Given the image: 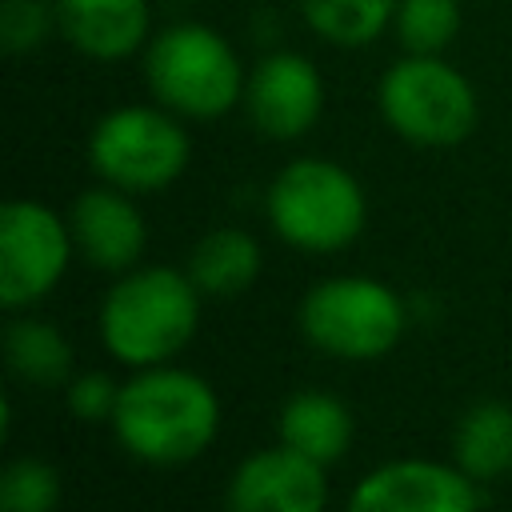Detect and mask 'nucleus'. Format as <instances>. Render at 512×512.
I'll return each mask as SVG.
<instances>
[{
    "mask_svg": "<svg viewBox=\"0 0 512 512\" xmlns=\"http://www.w3.org/2000/svg\"><path fill=\"white\" fill-rule=\"evenodd\" d=\"M112 432L120 448L144 464L196 460L220 432L216 388L184 368H140L128 384H120Z\"/></svg>",
    "mask_w": 512,
    "mask_h": 512,
    "instance_id": "f257e3e1",
    "label": "nucleus"
},
{
    "mask_svg": "<svg viewBox=\"0 0 512 512\" xmlns=\"http://www.w3.org/2000/svg\"><path fill=\"white\" fill-rule=\"evenodd\" d=\"M200 324V288L188 268H128L100 304L104 348L132 368L168 364Z\"/></svg>",
    "mask_w": 512,
    "mask_h": 512,
    "instance_id": "f03ea898",
    "label": "nucleus"
},
{
    "mask_svg": "<svg viewBox=\"0 0 512 512\" xmlns=\"http://www.w3.org/2000/svg\"><path fill=\"white\" fill-rule=\"evenodd\" d=\"M144 80L168 112L184 120H216L244 100L248 72L216 28L180 20L144 44Z\"/></svg>",
    "mask_w": 512,
    "mask_h": 512,
    "instance_id": "7ed1b4c3",
    "label": "nucleus"
},
{
    "mask_svg": "<svg viewBox=\"0 0 512 512\" xmlns=\"http://www.w3.org/2000/svg\"><path fill=\"white\" fill-rule=\"evenodd\" d=\"M264 212L284 244L300 252H340L360 236L368 200L344 164L300 156L272 176Z\"/></svg>",
    "mask_w": 512,
    "mask_h": 512,
    "instance_id": "20e7f679",
    "label": "nucleus"
},
{
    "mask_svg": "<svg viewBox=\"0 0 512 512\" xmlns=\"http://www.w3.org/2000/svg\"><path fill=\"white\" fill-rule=\"evenodd\" d=\"M384 124L420 148H452L472 136L480 120L476 88L444 56L404 52L376 84Z\"/></svg>",
    "mask_w": 512,
    "mask_h": 512,
    "instance_id": "39448f33",
    "label": "nucleus"
},
{
    "mask_svg": "<svg viewBox=\"0 0 512 512\" xmlns=\"http://www.w3.org/2000/svg\"><path fill=\"white\" fill-rule=\"evenodd\" d=\"M192 160V140L164 104H124L96 120L88 164L104 184L124 192H160Z\"/></svg>",
    "mask_w": 512,
    "mask_h": 512,
    "instance_id": "423d86ee",
    "label": "nucleus"
},
{
    "mask_svg": "<svg viewBox=\"0 0 512 512\" xmlns=\"http://www.w3.org/2000/svg\"><path fill=\"white\" fill-rule=\"evenodd\" d=\"M404 300L372 276H328L300 300V332L336 360H376L404 336Z\"/></svg>",
    "mask_w": 512,
    "mask_h": 512,
    "instance_id": "0eeeda50",
    "label": "nucleus"
},
{
    "mask_svg": "<svg viewBox=\"0 0 512 512\" xmlns=\"http://www.w3.org/2000/svg\"><path fill=\"white\" fill-rule=\"evenodd\" d=\"M72 228L40 200H8L0 208V304L28 308L48 296L68 260Z\"/></svg>",
    "mask_w": 512,
    "mask_h": 512,
    "instance_id": "6e6552de",
    "label": "nucleus"
},
{
    "mask_svg": "<svg viewBox=\"0 0 512 512\" xmlns=\"http://www.w3.org/2000/svg\"><path fill=\"white\" fill-rule=\"evenodd\" d=\"M348 512H480V496L456 464L388 460L360 476Z\"/></svg>",
    "mask_w": 512,
    "mask_h": 512,
    "instance_id": "1a4fd4ad",
    "label": "nucleus"
},
{
    "mask_svg": "<svg viewBox=\"0 0 512 512\" xmlns=\"http://www.w3.org/2000/svg\"><path fill=\"white\" fill-rule=\"evenodd\" d=\"M244 112L272 140L304 136L324 112L320 68L300 52H268L244 80Z\"/></svg>",
    "mask_w": 512,
    "mask_h": 512,
    "instance_id": "9d476101",
    "label": "nucleus"
},
{
    "mask_svg": "<svg viewBox=\"0 0 512 512\" xmlns=\"http://www.w3.org/2000/svg\"><path fill=\"white\" fill-rule=\"evenodd\" d=\"M324 504V464L288 444L244 456L228 480V512H324Z\"/></svg>",
    "mask_w": 512,
    "mask_h": 512,
    "instance_id": "9b49d317",
    "label": "nucleus"
},
{
    "mask_svg": "<svg viewBox=\"0 0 512 512\" xmlns=\"http://www.w3.org/2000/svg\"><path fill=\"white\" fill-rule=\"evenodd\" d=\"M68 228H72L76 252L100 272L136 268V260L144 256V244H148V228H144L140 208L132 204V192H124L116 184L84 188L72 200Z\"/></svg>",
    "mask_w": 512,
    "mask_h": 512,
    "instance_id": "f8f14e48",
    "label": "nucleus"
},
{
    "mask_svg": "<svg viewBox=\"0 0 512 512\" xmlns=\"http://www.w3.org/2000/svg\"><path fill=\"white\" fill-rule=\"evenodd\" d=\"M56 32L88 60H128L152 36L148 0H52Z\"/></svg>",
    "mask_w": 512,
    "mask_h": 512,
    "instance_id": "ddd939ff",
    "label": "nucleus"
},
{
    "mask_svg": "<svg viewBox=\"0 0 512 512\" xmlns=\"http://www.w3.org/2000/svg\"><path fill=\"white\" fill-rule=\"evenodd\" d=\"M276 432H280V444L328 468L348 452L356 428H352V412L344 400L328 392H296L280 408Z\"/></svg>",
    "mask_w": 512,
    "mask_h": 512,
    "instance_id": "4468645a",
    "label": "nucleus"
},
{
    "mask_svg": "<svg viewBox=\"0 0 512 512\" xmlns=\"http://www.w3.org/2000/svg\"><path fill=\"white\" fill-rule=\"evenodd\" d=\"M188 276L200 296H240L260 276V244L244 228H212L188 256Z\"/></svg>",
    "mask_w": 512,
    "mask_h": 512,
    "instance_id": "2eb2a0df",
    "label": "nucleus"
},
{
    "mask_svg": "<svg viewBox=\"0 0 512 512\" xmlns=\"http://www.w3.org/2000/svg\"><path fill=\"white\" fill-rule=\"evenodd\" d=\"M452 456H456V468L476 484L504 476L512 468V404L504 400L472 404L456 424Z\"/></svg>",
    "mask_w": 512,
    "mask_h": 512,
    "instance_id": "dca6fc26",
    "label": "nucleus"
},
{
    "mask_svg": "<svg viewBox=\"0 0 512 512\" xmlns=\"http://www.w3.org/2000/svg\"><path fill=\"white\" fill-rule=\"evenodd\" d=\"M4 360L12 376L32 388H60L72 380V344L48 320H12L4 332Z\"/></svg>",
    "mask_w": 512,
    "mask_h": 512,
    "instance_id": "f3484780",
    "label": "nucleus"
},
{
    "mask_svg": "<svg viewBox=\"0 0 512 512\" xmlns=\"http://www.w3.org/2000/svg\"><path fill=\"white\" fill-rule=\"evenodd\" d=\"M304 24L340 48H360L372 44L396 12V0H296Z\"/></svg>",
    "mask_w": 512,
    "mask_h": 512,
    "instance_id": "a211bd4d",
    "label": "nucleus"
},
{
    "mask_svg": "<svg viewBox=\"0 0 512 512\" xmlns=\"http://www.w3.org/2000/svg\"><path fill=\"white\" fill-rule=\"evenodd\" d=\"M392 28L404 52L440 56L460 32V0H396Z\"/></svg>",
    "mask_w": 512,
    "mask_h": 512,
    "instance_id": "6ab92c4d",
    "label": "nucleus"
},
{
    "mask_svg": "<svg viewBox=\"0 0 512 512\" xmlns=\"http://www.w3.org/2000/svg\"><path fill=\"white\" fill-rule=\"evenodd\" d=\"M60 472L40 456H16L0 476V512H56Z\"/></svg>",
    "mask_w": 512,
    "mask_h": 512,
    "instance_id": "aec40b11",
    "label": "nucleus"
},
{
    "mask_svg": "<svg viewBox=\"0 0 512 512\" xmlns=\"http://www.w3.org/2000/svg\"><path fill=\"white\" fill-rule=\"evenodd\" d=\"M56 28L52 0H0V44L8 56L36 52Z\"/></svg>",
    "mask_w": 512,
    "mask_h": 512,
    "instance_id": "412c9836",
    "label": "nucleus"
},
{
    "mask_svg": "<svg viewBox=\"0 0 512 512\" xmlns=\"http://www.w3.org/2000/svg\"><path fill=\"white\" fill-rule=\"evenodd\" d=\"M120 404V384L108 372H80L68 380V408L84 424H112Z\"/></svg>",
    "mask_w": 512,
    "mask_h": 512,
    "instance_id": "4be33fe9",
    "label": "nucleus"
}]
</instances>
